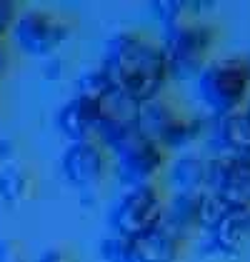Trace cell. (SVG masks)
Segmentation results:
<instances>
[{
  "mask_svg": "<svg viewBox=\"0 0 250 262\" xmlns=\"http://www.w3.org/2000/svg\"><path fill=\"white\" fill-rule=\"evenodd\" d=\"M100 70L118 93L140 105L160 98L170 80L160 42L143 33L110 35L103 48Z\"/></svg>",
  "mask_w": 250,
  "mask_h": 262,
  "instance_id": "obj_1",
  "label": "cell"
},
{
  "mask_svg": "<svg viewBox=\"0 0 250 262\" xmlns=\"http://www.w3.org/2000/svg\"><path fill=\"white\" fill-rule=\"evenodd\" d=\"M160 48L168 62L170 80H195L203 68L213 60L218 45V28L205 18H187L163 30Z\"/></svg>",
  "mask_w": 250,
  "mask_h": 262,
  "instance_id": "obj_2",
  "label": "cell"
},
{
  "mask_svg": "<svg viewBox=\"0 0 250 262\" xmlns=\"http://www.w3.org/2000/svg\"><path fill=\"white\" fill-rule=\"evenodd\" d=\"M195 93L210 118L243 110L250 100V58H213L195 78Z\"/></svg>",
  "mask_w": 250,
  "mask_h": 262,
  "instance_id": "obj_3",
  "label": "cell"
},
{
  "mask_svg": "<svg viewBox=\"0 0 250 262\" xmlns=\"http://www.w3.org/2000/svg\"><path fill=\"white\" fill-rule=\"evenodd\" d=\"M165 195L158 182L125 187L123 195L115 200V205L108 212V222L113 235L133 240L150 230L160 227L165 217Z\"/></svg>",
  "mask_w": 250,
  "mask_h": 262,
  "instance_id": "obj_4",
  "label": "cell"
},
{
  "mask_svg": "<svg viewBox=\"0 0 250 262\" xmlns=\"http://www.w3.org/2000/svg\"><path fill=\"white\" fill-rule=\"evenodd\" d=\"M110 165L125 187L155 182L168 167V152L138 127L108 147Z\"/></svg>",
  "mask_w": 250,
  "mask_h": 262,
  "instance_id": "obj_5",
  "label": "cell"
},
{
  "mask_svg": "<svg viewBox=\"0 0 250 262\" xmlns=\"http://www.w3.org/2000/svg\"><path fill=\"white\" fill-rule=\"evenodd\" d=\"M10 35L23 53H28L33 58H50L60 45L68 42L70 23L58 13L33 8V10L18 13Z\"/></svg>",
  "mask_w": 250,
  "mask_h": 262,
  "instance_id": "obj_6",
  "label": "cell"
},
{
  "mask_svg": "<svg viewBox=\"0 0 250 262\" xmlns=\"http://www.w3.org/2000/svg\"><path fill=\"white\" fill-rule=\"evenodd\" d=\"M110 152L95 138L68 142L60 155V172L68 185L80 192H93L110 170Z\"/></svg>",
  "mask_w": 250,
  "mask_h": 262,
  "instance_id": "obj_7",
  "label": "cell"
},
{
  "mask_svg": "<svg viewBox=\"0 0 250 262\" xmlns=\"http://www.w3.org/2000/svg\"><path fill=\"white\" fill-rule=\"evenodd\" d=\"M203 250L208 255L235 260L250 250V207H230L220 220L203 232Z\"/></svg>",
  "mask_w": 250,
  "mask_h": 262,
  "instance_id": "obj_8",
  "label": "cell"
},
{
  "mask_svg": "<svg viewBox=\"0 0 250 262\" xmlns=\"http://www.w3.org/2000/svg\"><path fill=\"white\" fill-rule=\"evenodd\" d=\"M208 190L230 207H250V158L210 155Z\"/></svg>",
  "mask_w": 250,
  "mask_h": 262,
  "instance_id": "obj_9",
  "label": "cell"
},
{
  "mask_svg": "<svg viewBox=\"0 0 250 262\" xmlns=\"http://www.w3.org/2000/svg\"><path fill=\"white\" fill-rule=\"evenodd\" d=\"M138 110L140 102L118 93L110 88L103 98L98 100V127H95V140L103 142L105 150L118 142L123 135L138 127Z\"/></svg>",
  "mask_w": 250,
  "mask_h": 262,
  "instance_id": "obj_10",
  "label": "cell"
},
{
  "mask_svg": "<svg viewBox=\"0 0 250 262\" xmlns=\"http://www.w3.org/2000/svg\"><path fill=\"white\" fill-rule=\"evenodd\" d=\"M205 142L213 158H250V118L245 110L210 118Z\"/></svg>",
  "mask_w": 250,
  "mask_h": 262,
  "instance_id": "obj_11",
  "label": "cell"
},
{
  "mask_svg": "<svg viewBox=\"0 0 250 262\" xmlns=\"http://www.w3.org/2000/svg\"><path fill=\"white\" fill-rule=\"evenodd\" d=\"M185 240L178 237L165 225L150 230L140 237L128 240L125 262H180Z\"/></svg>",
  "mask_w": 250,
  "mask_h": 262,
  "instance_id": "obj_12",
  "label": "cell"
},
{
  "mask_svg": "<svg viewBox=\"0 0 250 262\" xmlns=\"http://www.w3.org/2000/svg\"><path fill=\"white\" fill-rule=\"evenodd\" d=\"M165 178L173 192H205L210 185V155L180 152L168 162Z\"/></svg>",
  "mask_w": 250,
  "mask_h": 262,
  "instance_id": "obj_13",
  "label": "cell"
},
{
  "mask_svg": "<svg viewBox=\"0 0 250 262\" xmlns=\"http://www.w3.org/2000/svg\"><path fill=\"white\" fill-rule=\"evenodd\" d=\"M55 125L68 142H78L95 138L98 127V100H90L83 95H73L70 100L62 105L55 115Z\"/></svg>",
  "mask_w": 250,
  "mask_h": 262,
  "instance_id": "obj_14",
  "label": "cell"
},
{
  "mask_svg": "<svg viewBox=\"0 0 250 262\" xmlns=\"http://www.w3.org/2000/svg\"><path fill=\"white\" fill-rule=\"evenodd\" d=\"M183 113H185V110H180L170 98L160 95V98H155V100H148L140 105V110H138V130L160 145L163 135L178 122V118H180Z\"/></svg>",
  "mask_w": 250,
  "mask_h": 262,
  "instance_id": "obj_15",
  "label": "cell"
},
{
  "mask_svg": "<svg viewBox=\"0 0 250 262\" xmlns=\"http://www.w3.org/2000/svg\"><path fill=\"white\" fill-rule=\"evenodd\" d=\"M198 207L200 192H170V198L165 200L163 225L187 242L193 232H198Z\"/></svg>",
  "mask_w": 250,
  "mask_h": 262,
  "instance_id": "obj_16",
  "label": "cell"
},
{
  "mask_svg": "<svg viewBox=\"0 0 250 262\" xmlns=\"http://www.w3.org/2000/svg\"><path fill=\"white\" fill-rule=\"evenodd\" d=\"M35 187H38V182L28 165L15 160L0 167V202H5L10 207L23 205V202L33 200Z\"/></svg>",
  "mask_w": 250,
  "mask_h": 262,
  "instance_id": "obj_17",
  "label": "cell"
},
{
  "mask_svg": "<svg viewBox=\"0 0 250 262\" xmlns=\"http://www.w3.org/2000/svg\"><path fill=\"white\" fill-rule=\"evenodd\" d=\"M110 88H113L110 80L105 78V73L98 68V70L83 73L78 78V82H75V95H83V98H90V100H100Z\"/></svg>",
  "mask_w": 250,
  "mask_h": 262,
  "instance_id": "obj_18",
  "label": "cell"
},
{
  "mask_svg": "<svg viewBox=\"0 0 250 262\" xmlns=\"http://www.w3.org/2000/svg\"><path fill=\"white\" fill-rule=\"evenodd\" d=\"M125 247H128V240L110 232L98 245V255L103 262H125Z\"/></svg>",
  "mask_w": 250,
  "mask_h": 262,
  "instance_id": "obj_19",
  "label": "cell"
},
{
  "mask_svg": "<svg viewBox=\"0 0 250 262\" xmlns=\"http://www.w3.org/2000/svg\"><path fill=\"white\" fill-rule=\"evenodd\" d=\"M0 262H28L23 242L15 237H0Z\"/></svg>",
  "mask_w": 250,
  "mask_h": 262,
  "instance_id": "obj_20",
  "label": "cell"
},
{
  "mask_svg": "<svg viewBox=\"0 0 250 262\" xmlns=\"http://www.w3.org/2000/svg\"><path fill=\"white\" fill-rule=\"evenodd\" d=\"M20 8L18 3H10V0H0V40H5V35L13 30V23L18 18Z\"/></svg>",
  "mask_w": 250,
  "mask_h": 262,
  "instance_id": "obj_21",
  "label": "cell"
},
{
  "mask_svg": "<svg viewBox=\"0 0 250 262\" xmlns=\"http://www.w3.org/2000/svg\"><path fill=\"white\" fill-rule=\"evenodd\" d=\"M40 75H43V80H48V82L62 80V78H65V60L58 58V55L45 58V60H43V68H40Z\"/></svg>",
  "mask_w": 250,
  "mask_h": 262,
  "instance_id": "obj_22",
  "label": "cell"
},
{
  "mask_svg": "<svg viewBox=\"0 0 250 262\" xmlns=\"http://www.w3.org/2000/svg\"><path fill=\"white\" fill-rule=\"evenodd\" d=\"M18 158V142L10 135H0V162L8 165V162H15Z\"/></svg>",
  "mask_w": 250,
  "mask_h": 262,
  "instance_id": "obj_23",
  "label": "cell"
},
{
  "mask_svg": "<svg viewBox=\"0 0 250 262\" xmlns=\"http://www.w3.org/2000/svg\"><path fill=\"white\" fill-rule=\"evenodd\" d=\"M33 262H73V257H70V252L62 250V247H50V250L40 252Z\"/></svg>",
  "mask_w": 250,
  "mask_h": 262,
  "instance_id": "obj_24",
  "label": "cell"
},
{
  "mask_svg": "<svg viewBox=\"0 0 250 262\" xmlns=\"http://www.w3.org/2000/svg\"><path fill=\"white\" fill-rule=\"evenodd\" d=\"M8 65H10V53H8V45H5V40H0V78L5 75Z\"/></svg>",
  "mask_w": 250,
  "mask_h": 262,
  "instance_id": "obj_25",
  "label": "cell"
},
{
  "mask_svg": "<svg viewBox=\"0 0 250 262\" xmlns=\"http://www.w3.org/2000/svg\"><path fill=\"white\" fill-rule=\"evenodd\" d=\"M243 110H245V115H248V118H250V100H248V105H245Z\"/></svg>",
  "mask_w": 250,
  "mask_h": 262,
  "instance_id": "obj_26",
  "label": "cell"
},
{
  "mask_svg": "<svg viewBox=\"0 0 250 262\" xmlns=\"http://www.w3.org/2000/svg\"><path fill=\"white\" fill-rule=\"evenodd\" d=\"M0 113H3V100H0Z\"/></svg>",
  "mask_w": 250,
  "mask_h": 262,
  "instance_id": "obj_27",
  "label": "cell"
}]
</instances>
